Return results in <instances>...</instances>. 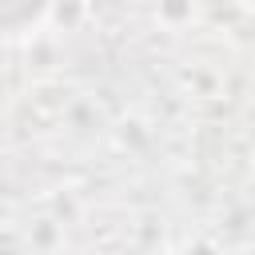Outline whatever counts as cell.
<instances>
[{
    "mask_svg": "<svg viewBox=\"0 0 255 255\" xmlns=\"http://www.w3.org/2000/svg\"><path fill=\"white\" fill-rule=\"evenodd\" d=\"M52 8L56 0H0V40L36 36L48 24Z\"/></svg>",
    "mask_w": 255,
    "mask_h": 255,
    "instance_id": "6da1fadb",
    "label": "cell"
}]
</instances>
